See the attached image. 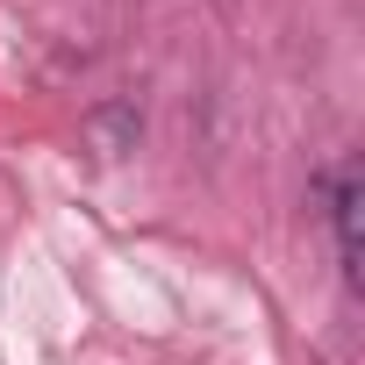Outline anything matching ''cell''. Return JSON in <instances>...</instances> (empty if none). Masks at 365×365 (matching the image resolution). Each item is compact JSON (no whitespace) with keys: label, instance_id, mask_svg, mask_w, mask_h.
Returning <instances> with one entry per match:
<instances>
[{"label":"cell","instance_id":"obj_1","mask_svg":"<svg viewBox=\"0 0 365 365\" xmlns=\"http://www.w3.org/2000/svg\"><path fill=\"white\" fill-rule=\"evenodd\" d=\"M358 215H365V187H358V172L344 165L329 179V222H336V258H344V279L358 287L365 279V237H358Z\"/></svg>","mask_w":365,"mask_h":365}]
</instances>
